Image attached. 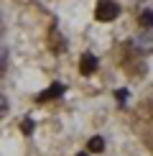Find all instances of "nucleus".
Masks as SVG:
<instances>
[{
	"mask_svg": "<svg viewBox=\"0 0 153 156\" xmlns=\"http://www.w3.org/2000/svg\"><path fill=\"white\" fill-rule=\"evenodd\" d=\"M59 95H64V84H61V82H54V84L46 90V92L38 95V100L43 102V100H49V97H59Z\"/></svg>",
	"mask_w": 153,
	"mask_h": 156,
	"instance_id": "nucleus-3",
	"label": "nucleus"
},
{
	"mask_svg": "<svg viewBox=\"0 0 153 156\" xmlns=\"http://www.w3.org/2000/svg\"><path fill=\"white\" fill-rule=\"evenodd\" d=\"M94 69H97V59H94L92 54H82V59H79V72H82V74H92Z\"/></svg>",
	"mask_w": 153,
	"mask_h": 156,
	"instance_id": "nucleus-2",
	"label": "nucleus"
},
{
	"mask_svg": "<svg viewBox=\"0 0 153 156\" xmlns=\"http://www.w3.org/2000/svg\"><path fill=\"white\" fill-rule=\"evenodd\" d=\"M117 13H120L117 3H112V0H100L94 16H97V21H105V23H107V21H115V18H117Z\"/></svg>",
	"mask_w": 153,
	"mask_h": 156,
	"instance_id": "nucleus-1",
	"label": "nucleus"
},
{
	"mask_svg": "<svg viewBox=\"0 0 153 156\" xmlns=\"http://www.w3.org/2000/svg\"><path fill=\"white\" fill-rule=\"evenodd\" d=\"M76 156H87V154H76Z\"/></svg>",
	"mask_w": 153,
	"mask_h": 156,
	"instance_id": "nucleus-8",
	"label": "nucleus"
},
{
	"mask_svg": "<svg viewBox=\"0 0 153 156\" xmlns=\"http://www.w3.org/2000/svg\"><path fill=\"white\" fill-rule=\"evenodd\" d=\"M21 131H23L25 136H28L31 131H33V120H31V118H23V123H21Z\"/></svg>",
	"mask_w": 153,
	"mask_h": 156,
	"instance_id": "nucleus-6",
	"label": "nucleus"
},
{
	"mask_svg": "<svg viewBox=\"0 0 153 156\" xmlns=\"http://www.w3.org/2000/svg\"><path fill=\"white\" fill-rule=\"evenodd\" d=\"M87 148L92 154H100V151H105V141L100 138V136H92V138H89V144H87Z\"/></svg>",
	"mask_w": 153,
	"mask_h": 156,
	"instance_id": "nucleus-4",
	"label": "nucleus"
},
{
	"mask_svg": "<svg viewBox=\"0 0 153 156\" xmlns=\"http://www.w3.org/2000/svg\"><path fill=\"white\" fill-rule=\"evenodd\" d=\"M125 97H127V92H125V90H117V100H120V102H123V100H125Z\"/></svg>",
	"mask_w": 153,
	"mask_h": 156,
	"instance_id": "nucleus-7",
	"label": "nucleus"
},
{
	"mask_svg": "<svg viewBox=\"0 0 153 156\" xmlns=\"http://www.w3.org/2000/svg\"><path fill=\"white\" fill-rule=\"evenodd\" d=\"M140 26H145V28H151V26H153V13L151 10H145L143 16H140Z\"/></svg>",
	"mask_w": 153,
	"mask_h": 156,
	"instance_id": "nucleus-5",
	"label": "nucleus"
}]
</instances>
